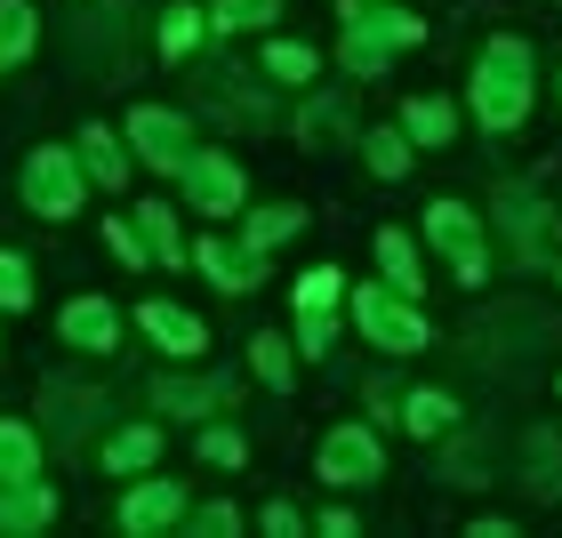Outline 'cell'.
Wrapping results in <instances>:
<instances>
[{"label":"cell","instance_id":"1","mask_svg":"<svg viewBox=\"0 0 562 538\" xmlns=\"http://www.w3.org/2000/svg\"><path fill=\"white\" fill-rule=\"evenodd\" d=\"M530 97H539V81H530V41L498 33L491 48H482V65H474V121L491 137H506V130L530 121Z\"/></svg>","mask_w":562,"mask_h":538},{"label":"cell","instance_id":"2","mask_svg":"<svg viewBox=\"0 0 562 538\" xmlns=\"http://www.w3.org/2000/svg\"><path fill=\"white\" fill-rule=\"evenodd\" d=\"M16 186H24V210H33V217L65 225V217L89 201V169H81V153H72V145H33Z\"/></svg>","mask_w":562,"mask_h":538},{"label":"cell","instance_id":"3","mask_svg":"<svg viewBox=\"0 0 562 538\" xmlns=\"http://www.w3.org/2000/svg\"><path fill=\"white\" fill-rule=\"evenodd\" d=\"M426 41V24L418 16H402V9H346V33H338V57L346 72H386V57H402V48H418Z\"/></svg>","mask_w":562,"mask_h":538},{"label":"cell","instance_id":"4","mask_svg":"<svg viewBox=\"0 0 562 538\" xmlns=\"http://www.w3.org/2000/svg\"><path fill=\"white\" fill-rule=\"evenodd\" d=\"M353 329H362L370 346H386V354H418V346H434V329H426V314L402 290H386V281H370V290H353Z\"/></svg>","mask_w":562,"mask_h":538},{"label":"cell","instance_id":"5","mask_svg":"<svg viewBox=\"0 0 562 538\" xmlns=\"http://www.w3.org/2000/svg\"><path fill=\"white\" fill-rule=\"evenodd\" d=\"M426 242L450 258L458 290H482V281H491V249H482V225H474L467 201H426Z\"/></svg>","mask_w":562,"mask_h":538},{"label":"cell","instance_id":"6","mask_svg":"<svg viewBox=\"0 0 562 538\" xmlns=\"http://www.w3.org/2000/svg\"><path fill=\"white\" fill-rule=\"evenodd\" d=\"M121 137H130V161L161 169V177H177V169L193 161V121H186V113H169V105H130Z\"/></svg>","mask_w":562,"mask_h":538},{"label":"cell","instance_id":"7","mask_svg":"<svg viewBox=\"0 0 562 538\" xmlns=\"http://www.w3.org/2000/svg\"><path fill=\"white\" fill-rule=\"evenodd\" d=\"M177 186H186V210L201 217H241V201H249V177L234 153H210V145H193V161L177 169Z\"/></svg>","mask_w":562,"mask_h":538},{"label":"cell","instance_id":"8","mask_svg":"<svg viewBox=\"0 0 562 538\" xmlns=\"http://www.w3.org/2000/svg\"><path fill=\"white\" fill-rule=\"evenodd\" d=\"M314 474H322V482H338V491H362V482L386 474V450H378V434H370V426H329V434H322V450H314Z\"/></svg>","mask_w":562,"mask_h":538},{"label":"cell","instance_id":"9","mask_svg":"<svg viewBox=\"0 0 562 538\" xmlns=\"http://www.w3.org/2000/svg\"><path fill=\"white\" fill-rule=\"evenodd\" d=\"M186 482H169V474H130V491H121V530L130 538H153V530H177L186 523Z\"/></svg>","mask_w":562,"mask_h":538},{"label":"cell","instance_id":"10","mask_svg":"<svg viewBox=\"0 0 562 538\" xmlns=\"http://www.w3.org/2000/svg\"><path fill=\"white\" fill-rule=\"evenodd\" d=\"M137 329L169 354V362H201V354H210V329H201L186 305H169V298H145L137 305Z\"/></svg>","mask_w":562,"mask_h":538},{"label":"cell","instance_id":"11","mask_svg":"<svg viewBox=\"0 0 562 538\" xmlns=\"http://www.w3.org/2000/svg\"><path fill=\"white\" fill-rule=\"evenodd\" d=\"M57 338L72 354H113L121 346V305L113 298H72L65 314H57Z\"/></svg>","mask_w":562,"mask_h":538},{"label":"cell","instance_id":"12","mask_svg":"<svg viewBox=\"0 0 562 538\" xmlns=\"http://www.w3.org/2000/svg\"><path fill=\"white\" fill-rule=\"evenodd\" d=\"M72 153H81V169H89V186H97V193H121V186H130V137H121V130L89 121V130L72 137Z\"/></svg>","mask_w":562,"mask_h":538},{"label":"cell","instance_id":"13","mask_svg":"<svg viewBox=\"0 0 562 538\" xmlns=\"http://www.w3.org/2000/svg\"><path fill=\"white\" fill-rule=\"evenodd\" d=\"M57 523V491L33 474V482H0V530H16V538H33Z\"/></svg>","mask_w":562,"mask_h":538},{"label":"cell","instance_id":"14","mask_svg":"<svg viewBox=\"0 0 562 538\" xmlns=\"http://www.w3.org/2000/svg\"><path fill=\"white\" fill-rule=\"evenodd\" d=\"M186 266H201V273H210L225 298H241L249 281H258V258H249V249H234V242H210V234H201V242L186 249Z\"/></svg>","mask_w":562,"mask_h":538},{"label":"cell","instance_id":"15","mask_svg":"<svg viewBox=\"0 0 562 538\" xmlns=\"http://www.w3.org/2000/svg\"><path fill=\"white\" fill-rule=\"evenodd\" d=\"M137 234H145V249H153V266H161V273H186V234H177L169 201H137Z\"/></svg>","mask_w":562,"mask_h":538},{"label":"cell","instance_id":"16","mask_svg":"<svg viewBox=\"0 0 562 538\" xmlns=\"http://www.w3.org/2000/svg\"><path fill=\"white\" fill-rule=\"evenodd\" d=\"M402 137L426 145V153H442L458 137V105H450V97H411V105H402Z\"/></svg>","mask_w":562,"mask_h":538},{"label":"cell","instance_id":"17","mask_svg":"<svg viewBox=\"0 0 562 538\" xmlns=\"http://www.w3.org/2000/svg\"><path fill=\"white\" fill-rule=\"evenodd\" d=\"M153 402H161V418H210L225 386L217 378H153Z\"/></svg>","mask_w":562,"mask_h":538},{"label":"cell","instance_id":"18","mask_svg":"<svg viewBox=\"0 0 562 538\" xmlns=\"http://www.w3.org/2000/svg\"><path fill=\"white\" fill-rule=\"evenodd\" d=\"M378 273H386V290H402V298H418V290H426V273H418V242L402 234V225H378Z\"/></svg>","mask_w":562,"mask_h":538},{"label":"cell","instance_id":"19","mask_svg":"<svg viewBox=\"0 0 562 538\" xmlns=\"http://www.w3.org/2000/svg\"><path fill=\"white\" fill-rule=\"evenodd\" d=\"M153 458H161V426H113V442H105V474H153Z\"/></svg>","mask_w":562,"mask_h":538},{"label":"cell","instance_id":"20","mask_svg":"<svg viewBox=\"0 0 562 538\" xmlns=\"http://www.w3.org/2000/svg\"><path fill=\"white\" fill-rule=\"evenodd\" d=\"M41 48V16L33 0H0V72H16L24 57Z\"/></svg>","mask_w":562,"mask_h":538},{"label":"cell","instance_id":"21","mask_svg":"<svg viewBox=\"0 0 562 538\" xmlns=\"http://www.w3.org/2000/svg\"><path fill=\"white\" fill-rule=\"evenodd\" d=\"M41 474V434L24 418H0V482H33Z\"/></svg>","mask_w":562,"mask_h":538},{"label":"cell","instance_id":"22","mask_svg":"<svg viewBox=\"0 0 562 538\" xmlns=\"http://www.w3.org/2000/svg\"><path fill=\"white\" fill-rule=\"evenodd\" d=\"M297 225H305V210H297V201H281V210H249V225H241V249H249V258H266V249H281V242L297 234Z\"/></svg>","mask_w":562,"mask_h":538},{"label":"cell","instance_id":"23","mask_svg":"<svg viewBox=\"0 0 562 538\" xmlns=\"http://www.w3.org/2000/svg\"><path fill=\"white\" fill-rule=\"evenodd\" d=\"M249 370H258L266 394H290V386H297V362H290V346H281L273 329H258V338H249Z\"/></svg>","mask_w":562,"mask_h":538},{"label":"cell","instance_id":"24","mask_svg":"<svg viewBox=\"0 0 562 538\" xmlns=\"http://www.w3.org/2000/svg\"><path fill=\"white\" fill-rule=\"evenodd\" d=\"M411 137H402V130H370L362 137V161H370V177H386V186H394V177H411Z\"/></svg>","mask_w":562,"mask_h":538},{"label":"cell","instance_id":"25","mask_svg":"<svg viewBox=\"0 0 562 538\" xmlns=\"http://www.w3.org/2000/svg\"><path fill=\"white\" fill-rule=\"evenodd\" d=\"M281 0H210V33H266Z\"/></svg>","mask_w":562,"mask_h":538},{"label":"cell","instance_id":"26","mask_svg":"<svg viewBox=\"0 0 562 538\" xmlns=\"http://www.w3.org/2000/svg\"><path fill=\"white\" fill-rule=\"evenodd\" d=\"M210 33V9H161V57H193Z\"/></svg>","mask_w":562,"mask_h":538},{"label":"cell","instance_id":"27","mask_svg":"<svg viewBox=\"0 0 562 538\" xmlns=\"http://www.w3.org/2000/svg\"><path fill=\"white\" fill-rule=\"evenodd\" d=\"M450 418H458V402H450L442 386H418L411 402H402V426H411V434H442Z\"/></svg>","mask_w":562,"mask_h":538},{"label":"cell","instance_id":"28","mask_svg":"<svg viewBox=\"0 0 562 538\" xmlns=\"http://www.w3.org/2000/svg\"><path fill=\"white\" fill-rule=\"evenodd\" d=\"M24 305H33V258L0 249V314H24Z\"/></svg>","mask_w":562,"mask_h":538},{"label":"cell","instance_id":"29","mask_svg":"<svg viewBox=\"0 0 562 538\" xmlns=\"http://www.w3.org/2000/svg\"><path fill=\"white\" fill-rule=\"evenodd\" d=\"M266 72H273V81H314L322 57L305 41H266Z\"/></svg>","mask_w":562,"mask_h":538},{"label":"cell","instance_id":"30","mask_svg":"<svg viewBox=\"0 0 562 538\" xmlns=\"http://www.w3.org/2000/svg\"><path fill=\"white\" fill-rule=\"evenodd\" d=\"M193 450H201V467H217V474H234L241 458H249V442H241L234 426H201V442H193Z\"/></svg>","mask_w":562,"mask_h":538},{"label":"cell","instance_id":"31","mask_svg":"<svg viewBox=\"0 0 562 538\" xmlns=\"http://www.w3.org/2000/svg\"><path fill=\"white\" fill-rule=\"evenodd\" d=\"M105 249H113V258L130 266V273L153 266V249H145V234H137V217H105Z\"/></svg>","mask_w":562,"mask_h":538},{"label":"cell","instance_id":"32","mask_svg":"<svg viewBox=\"0 0 562 538\" xmlns=\"http://www.w3.org/2000/svg\"><path fill=\"white\" fill-rule=\"evenodd\" d=\"M186 523H193V538H234L241 530V506L210 498V506H186Z\"/></svg>","mask_w":562,"mask_h":538},{"label":"cell","instance_id":"33","mask_svg":"<svg viewBox=\"0 0 562 538\" xmlns=\"http://www.w3.org/2000/svg\"><path fill=\"white\" fill-rule=\"evenodd\" d=\"M329 338H338V322H329V305H297V346L314 354V362L329 354Z\"/></svg>","mask_w":562,"mask_h":538},{"label":"cell","instance_id":"34","mask_svg":"<svg viewBox=\"0 0 562 538\" xmlns=\"http://www.w3.org/2000/svg\"><path fill=\"white\" fill-rule=\"evenodd\" d=\"M338 266H314V273H297V305H338Z\"/></svg>","mask_w":562,"mask_h":538},{"label":"cell","instance_id":"35","mask_svg":"<svg viewBox=\"0 0 562 538\" xmlns=\"http://www.w3.org/2000/svg\"><path fill=\"white\" fill-rule=\"evenodd\" d=\"M297 530H305V523H297V506H290V498H273V506H266V538H297Z\"/></svg>","mask_w":562,"mask_h":538},{"label":"cell","instance_id":"36","mask_svg":"<svg viewBox=\"0 0 562 538\" xmlns=\"http://www.w3.org/2000/svg\"><path fill=\"white\" fill-rule=\"evenodd\" d=\"M353 530H362V523H353L346 506H329V515H322V538H353Z\"/></svg>","mask_w":562,"mask_h":538},{"label":"cell","instance_id":"37","mask_svg":"<svg viewBox=\"0 0 562 538\" xmlns=\"http://www.w3.org/2000/svg\"><path fill=\"white\" fill-rule=\"evenodd\" d=\"M554 386H562V378H554Z\"/></svg>","mask_w":562,"mask_h":538}]
</instances>
